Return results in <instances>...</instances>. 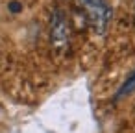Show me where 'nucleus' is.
Returning <instances> with one entry per match:
<instances>
[{
    "label": "nucleus",
    "instance_id": "1",
    "mask_svg": "<svg viewBox=\"0 0 135 133\" xmlns=\"http://www.w3.org/2000/svg\"><path fill=\"white\" fill-rule=\"evenodd\" d=\"M78 4L93 32L96 35H105L113 17V9L107 0H78Z\"/></svg>",
    "mask_w": 135,
    "mask_h": 133
},
{
    "label": "nucleus",
    "instance_id": "2",
    "mask_svg": "<svg viewBox=\"0 0 135 133\" xmlns=\"http://www.w3.org/2000/svg\"><path fill=\"white\" fill-rule=\"evenodd\" d=\"M50 43L52 48L57 54H63L69 50L70 45V28H69V19L61 8H56L50 17Z\"/></svg>",
    "mask_w": 135,
    "mask_h": 133
},
{
    "label": "nucleus",
    "instance_id": "3",
    "mask_svg": "<svg viewBox=\"0 0 135 133\" xmlns=\"http://www.w3.org/2000/svg\"><path fill=\"white\" fill-rule=\"evenodd\" d=\"M135 91V72L124 81V85L120 87V91L117 92V98H122L124 94H129V92H133Z\"/></svg>",
    "mask_w": 135,
    "mask_h": 133
},
{
    "label": "nucleus",
    "instance_id": "4",
    "mask_svg": "<svg viewBox=\"0 0 135 133\" xmlns=\"http://www.w3.org/2000/svg\"><path fill=\"white\" fill-rule=\"evenodd\" d=\"M133 21H135V9H133Z\"/></svg>",
    "mask_w": 135,
    "mask_h": 133
}]
</instances>
